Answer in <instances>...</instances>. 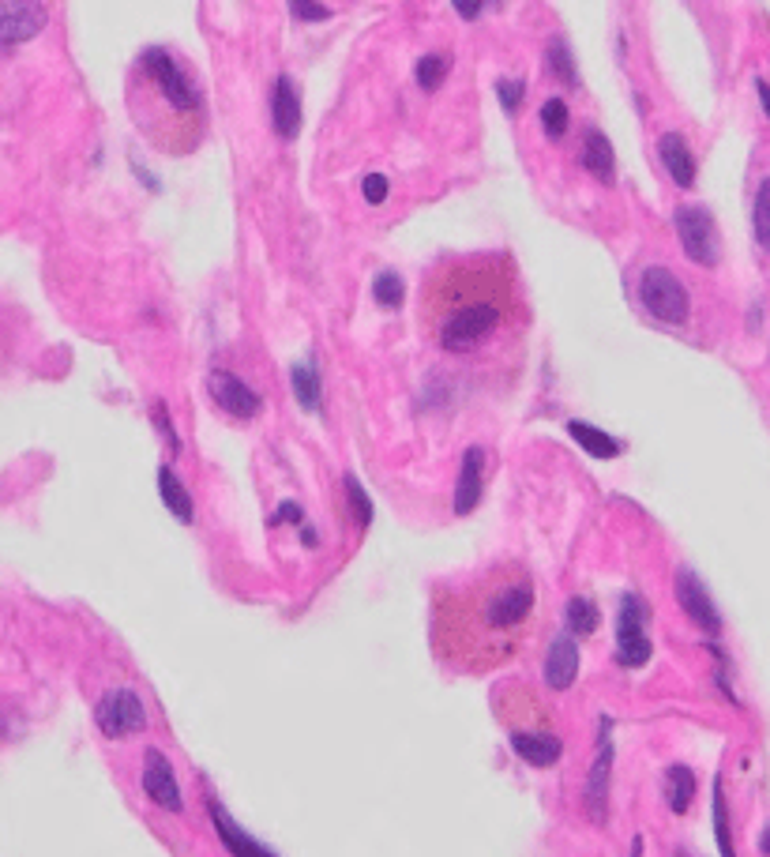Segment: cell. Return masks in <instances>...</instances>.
<instances>
[{
  "instance_id": "1f68e13d",
  "label": "cell",
  "mask_w": 770,
  "mask_h": 857,
  "mask_svg": "<svg viewBox=\"0 0 770 857\" xmlns=\"http://www.w3.org/2000/svg\"><path fill=\"white\" fill-rule=\"evenodd\" d=\"M496 94H500V106L508 113H515L519 110V102H523V83H519V79H500Z\"/></svg>"
},
{
  "instance_id": "8992f818",
  "label": "cell",
  "mask_w": 770,
  "mask_h": 857,
  "mask_svg": "<svg viewBox=\"0 0 770 857\" xmlns=\"http://www.w3.org/2000/svg\"><path fill=\"white\" fill-rule=\"evenodd\" d=\"M94 722L109 741H121L147 726V707L132 688H109L94 707Z\"/></svg>"
},
{
  "instance_id": "8d00e7d4",
  "label": "cell",
  "mask_w": 770,
  "mask_h": 857,
  "mask_svg": "<svg viewBox=\"0 0 770 857\" xmlns=\"http://www.w3.org/2000/svg\"><path fill=\"white\" fill-rule=\"evenodd\" d=\"M759 854L770 857V827H767V831H763V835H759Z\"/></svg>"
},
{
  "instance_id": "5bb4252c",
  "label": "cell",
  "mask_w": 770,
  "mask_h": 857,
  "mask_svg": "<svg viewBox=\"0 0 770 857\" xmlns=\"http://www.w3.org/2000/svg\"><path fill=\"white\" fill-rule=\"evenodd\" d=\"M575 677H579V647L564 632V636L553 639V647L545 655V685L553 688V692H564V688L575 685Z\"/></svg>"
},
{
  "instance_id": "ac0fdd59",
  "label": "cell",
  "mask_w": 770,
  "mask_h": 857,
  "mask_svg": "<svg viewBox=\"0 0 770 857\" xmlns=\"http://www.w3.org/2000/svg\"><path fill=\"white\" fill-rule=\"evenodd\" d=\"M658 155H662L665 170L673 177V185H680V188L695 185V158H692V151H688V140H684L680 132H665L662 140H658Z\"/></svg>"
},
{
  "instance_id": "d590c367",
  "label": "cell",
  "mask_w": 770,
  "mask_h": 857,
  "mask_svg": "<svg viewBox=\"0 0 770 857\" xmlns=\"http://www.w3.org/2000/svg\"><path fill=\"white\" fill-rule=\"evenodd\" d=\"M481 12V4H459V16L462 19H474Z\"/></svg>"
},
{
  "instance_id": "e0dca14e",
  "label": "cell",
  "mask_w": 770,
  "mask_h": 857,
  "mask_svg": "<svg viewBox=\"0 0 770 857\" xmlns=\"http://www.w3.org/2000/svg\"><path fill=\"white\" fill-rule=\"evenodd\" d=\"M481 474H485V452L481 448H466L459 467V485H455V512L470 515L481 500Z\"/></svg>"
},
{
  "instance_id": "5b68a950",
  "label": "cell",
  "mask_w": 770,
  "mask_h": 857,
  "mask_svg": "<svg viewBox=\"0 0 770 857\" xmlns=\"http://www.w3.org/2000/svg\"><path fill=\"white\" fill-rule=\"evenodd\" d=\"M650 655H654V643L647 636V606L639 594H624L620 621H616V662L628 670H639L650 662Z\"/></svg>"
},
{
  "instance_id": "836d02e7",
  "label": "cell",
  "mask_w": 770,
  "mask_h": 857,
  "mask_svg": "<svg viewBox=\"0 0 770 857\" xmlns=\"http://www.w3.org/2000/svg\"><path fill=\"white\" fill-rule=\"evenodd\" d=\"M290 12L297 19H308V23H324L331 16V8H324V4H290Z\"/></svg>"
},
{
  "instance_id": "d4e9b609",
  "label": "cell",
  "mask_w": 770,
  "mask_h": 857,
  "mask_svg": "<svg viewBox=\"0 0 770 857\" xmlns=\"http://www.w3.org/2000/svg\"><path fill=\"white\" fill-rule=\"evenodd\" d=\"M752 226H755V241H759V249H770V177H763L759 188H755Z\"/></svg>"
},
{
  "instance_id": "ba28073f",
  "label": "cell",
  "mask_w": 770,
  "mask_h": 857,
  "mask_svg": "<svg viewBox=\"0 0 770 857\" xmlns=\"http://www.w3.org/2000/svg\"><path fill=\"white\" fill-rule=\"evenodd\" d=\"M673 591H677L680 609L688 613V621H692L695 628H703L707 636H718V632H722V613H718V606L710 602V594H707V587H703V579L695 576L692 568H680L677 583H673Z\"/></svg>"
},
{
  "instance_id": "7a4b0ae2",
  "label": "cell",
  "mask_w": 770,
  "mask_h": 857,
  "mask_svg": "<svg viewBox=\"0 0 770 857\" xmlns=\"http://www.w3.org/2000/svg\"><path fill=\"white\" fill-rule=\"evenodd\" d=\"M534 606L538 587L523 564H496L459 591H444L436 613L440 651L466 670H485L511 658Z\"/></svg>"
},
{
  "instance_id": "7c38bea8",
  "label": "cell",
  "mask_w": 770,
  "mask_h": 857,
  "mask_svg": "<svg viewBox=\"0 0 770 857\" xmlns=\"http://www.w3.org/2000/svg\"><path fill=\"white\" fill-rule=\"evenodd\" d=\"M508 741L515 748V756L530 767H553L564 756V741L545 730H511Z\"/></svg>"
},
{
  "instance_id": "9a60e30c",
  "label": "cell",
  "mask_w": 770,
  "mask_h": 857,
  "mask_svg": "<svg viewBox=\"0 0 770 857\" xmlns=\"http://www.w3.org/2000/svg\"><path fill=\"white\" fill-rule=\"evenodd\" d=\"M211 820H215V831H218V839H222V846H226L233 857H278L275 850H267L263 842L252 839L245 827L237 824L218 801H211Z\"/></svg>"
},
{
  "instance_id": "cb8c5ba5",
  "label": "cell",
  "mask_w": 770,
  "mask_h": 857,
  "mask_svg": "<svg viewBox=\"0 0 770 857\" xmlns=\"http://www.w3.org/2000/svg\"><path fill=\"white\" fill-rule=\"evenodd\" d=\"M293 395H297V403L305 406L308 414H316L320 410V373H316V365L312 361H301V365H293Z\"/></svg>"
},
{
  "instance_id": "4316f807",
  "label": "cell",
  "mask_w": 770,
  "mask_h": 857,
  "mask_svg": "<svg viewBox=\"0 0 770 857\" xmlns=\"http://www.w3.org/2000/svg\"><path fill=\"white\" fill-rule=\"evenodd\" d=\"M714 839H718V854L737 857V850H733V835H729V812H725L722 779H714Z\"/></svg>"
},
{
  "instance_id": "83f0119b",
  "label": "cell",
  "mask_w": 770,
  "mask_h": 857,
  "mask_svg": "<svg viewBox=\"0 0 770 857\" xmlns=\"http://www.w3.org/2000/svg\"><path fill=\"white\" fill-rule=\"evenodd\" d=\"M447 68H451V57H447V53H425V57L417 61L414 76H417V83H421L425 91H436V87L444 83Z\"/></svg>"
},
{
  "instance_id": "3957f363",
  "label": "cell",
  "mask_w": 770,
  "mask_h": 857,
  "mask_svg": "<svg viewBox=\"0 0 770 857\" xmlns=\"http://www.w3.org/2000/svg\"><path fill=\"white\" fill-rule=\"evenodd\" d=\"M128 110L136 128L162 155H192L207 136V102L196 76L170 49L151 46L128 72Z\"/></svg>"
},
{
  "instance_id": "484cf974",
  "label": "cell",
  "mask_w": 770,
  "mask_h": 857,
  "mask_svg": "<svg viewBox=\"0 0 770 857\" xmlns=\"http://www.w3.org/2000/svg\"><path fill=\"white\" fill-rule=\"evenodd\" d=\"M541 128H545V136L549 140H560V136H568V102L564 98H545V106H541Z\"/></svg>"
},
{
  "instance_id": "d6986e66",
  "label": "cell",
  "mask_w": 770,
  "mask_h": 857,
  "mask_svg": "<svg viewBox=\"0 0 770 857\" xmlns=\"http://www.w3.org/2000/svg\"><path fill=\"white\" fill-rule=\"evenodd\" d=\"M665 801H669V809L677 812V816H684V812L692 809V801H695V775H692V767H684V764H673V767H665Z\"/></svg>"
},
{
  "instance_id": "7402d4cb",
  "label": "cell",
  "mask_w": 770,
  "mask_h": 857,
  "mask_svg": "<svg viewBox=\"0 0 770 857\" xmlns=\"http://www.w3.org/2000/svg\"><path fill=\"white\" fill-rule=\"evenodd\" d=\"M564 621H568L571 636H594L601 624L598 602H590L586 594H575L568 606H564Z\"/></svg>"
},
{
  "instance_id": "4fadbf2b",
  "label": "cell",
  "mask_w": 770,
  "mask_h": 857,
  "mask_svg": "<svg viewBox=\"0 0 770 857\" xmlns=\"http://www.w3.org/2000/svg\"><path fill=\"white\" fill-rule=\"evenodd\" d=\"M609 771H613V741H609V726H605L601 752L590 767V779H586V812L598 824H605V812H609Z\"/></svg>"
},
{
  "instance_id": "603a6c76",
  "label": "cell",
  "mask_w": 770,
  "mask_h": 857,
  "mask_svg": "<svg viewBox=\"0 0 770 857\" xmlns=\"http://www.w3.org/2000/svg\"><path fill=\"white\" fill-rule=\"evenodd\" d=\"M158 489H162V500H166V508H170L181 523H192V497H188V489L181 482H177V474H173V467H162L158 470Z\"/></svg>"
},
{
  "instance_id": "4dcf8cb0",
  "label": "cell",
  "mask_w": 770,
  "mask_h": 857,
  "mask_svg": "<svg viewBox=\"0 0 770 857\" xmlns=\"http://www.w3.org/2000/svg\"><path fill=\"white\" fill-rule=\"evenodd\" d=\"M346 497H350V512H354L357 527H369L372 504H369V497H365V489L357 485V478H346Z\"/></svg>"
},
{
  "instance_id": "9c48e42d",
  "label": "cell",
  "mask_w": 770,
  "mask_h": 857,
  "mask_svg": "<svg viewBox=\"0 0 770 857\" xmlns=\"http://www.w3.org/2000/svg\"><path fill=\"white\" fill-rule=\"evenodd\" d=\"M143 794L151 797L162 812H185V797H181L173 764L158 752V748H147V752H143Z\"/></svg>"
},
{
  "instance_id": "e575fe53",
  "label": "cell",
  "mask_w": 770,
  "mask_h": 857,
  "mask_svg": "<svg viewBox=\"0 0 770 857\" xmlns=\"http://www.w3.org/2000/svg\"><path fill=\"white\" fill-rule=\"evenodd\" d=\"M755 91H759V102H763V110H767V117H770V83L759 79V83H755Z\"/></svg>"
},
{
  "instance_id": "44dd1931",
  "label": "cell",
  "mask_w": 770,
  "mask_h": 857,
  "mask_svg": "<svg viewBox=\"0 0 770 857\" xmlns=\"http://www.w3.org/2000/svg\"><path fill=\"white\" fill-rule=\"evenodd\" d=\"M568 433L586 455H598V459H616L620 455V440L594 429V425H586V421H568Z\"/></svg>"
},
{
  "instance_id": "30bf717a",
  "label": "cell",
  "mask_w": 770,
  "mask_h": 857,
  "mask_svg": "<svg viewBox=\"0 0 770 857\" xmlns=\"http://www.w3.org/2000/svg\"><path fill=\"white\" fill-rule=\"evenodd\" d=\"M49 8L34 4V0H16V4H0V53L4 49L27 42L46 27Z\"/></svg>"
},
{
  "instance_id": "d6a6232c",
  "label": "cell",
  "mask_w": 770,
  "mask_h": 857,
  "mask_svg": "<svg viewBox=\"0 0 770 857\" xmlns=\"http://www.w3.org/2000/svg\"><path fill=\"white\" fill-rule=\"evenodd\" d=\"M361 192H365V203H384L387 200V177L384 173H369V177H365V185H361Z\"/></svg>"
},
{
  "instance_id": "f1b7e54d",
  "label": "cell",
  "mask_w": 770,
  "mask_h": 857,
  "mask_svg": "<svg viewBox=\"0 0 770 857\" xmlns=\"http://www.w3.org/2000/svg\"><path fill=\"white\" fill-rule=\"evenodd\" d=\"M372 294H376V301H380L384 309H399L402 297H406V282H402L395 271H380V275H376V286H372Z\"/></svg>"
},
{
  "instance_id": "8fae6325",
  "label": "cell",
  "mask_w": 770,
  "mask_h": 857,
  "mask_svg": "<svg viewBox=\"0 0 770 857\" xmlns=\"http://www.w3.org/2000/svg\"><path fill=\"white\" fill-rule=\"evenodd\" d=\"M207 388L215 395V403L233 414V418H252V414H260V395L248 388L245 380L237 373H226V369H211L207 376Z\"/></svg>"
},
{
  "instance_id": "ffe728a7",
  "label": "cell",
  "mask_w": 770,
  "mask_h": 857,
  "mask_svg": "<svg viewBox=\"0 0 770 857\" xmlns=\"http://www.w3.org/2000/svg\"><path fill=\"white\" fill-rule=\"evenodd\" d=\"M583 166L594 173V177H601L605 185H613V173H616L613 147H609V140H605L601 132H594V128H586V136H583Z\"/></svg>"
},
{
  "instance_id": "f546056e",
  "label": "cell",
  "mask_w": 770,
  "mask_h": 857,
  "mask_svg": "<svg viewBox=\"0 0 770 857\" xmlns=\"http://www.w3.org/2000/svg\"><path fill=\"white\" fill-rule=\"evenodd\" d=\"M549 68H553L560 79H568V83H579V72H575V64L568 57V42L556 34L553 42H549Z\"/></svg>"
},
{
  "instance_id": "277c9868",
  "label": "cell",
  "mask_w": 770,
  "mask_h": 857,
  "mask_svg": "<svg viewBox=\"0 0 770 857\" xmlns=\"http://www.w3.org/2000/svg\"><path fill=\"white\" fill-rule=\"evenodd\" d=\"M639 301H643V309L654 316V320H662V324H688V312H692V301H688V290H684V282L669 271V267L654 264L643 271V279H639Z\"/></svg>"
},
{
  "instance_id": "52a82bcc",
  "label": "cell",
  "mask_w": 770,
  "mask_h": 857,
  "mask_svg": "<svg viewBox=\"0 0 770 857\" xmlns=\"http://www.w3.org/2000/svg\"><path fill=\"white\" fill-rule=\"evenodd\" d=\"M677 237L680 249L688 252V260L699 267H714L718 264V226H714V215L707 207H680L677 211Z\"/></svg>"
},
{
  "instance_id": "2e32d148",
  "label": "cell",
  "mask_w": 770,
  "mask_h": 857,
  "mask_svg": "<svg viewBox=\"0 0 770 857\" xmlns=\"http://www.w3.org/2000/svg\"><path fill=\"white\" fill-rule=\"evenodd\" d=\"M271 125L282 140H293L301 132V94L293 87L290 76L275 79V94H271Z\"/></svg>"
},
{
  "instance_id": "6da1fadb",
  "label": "cell",
  "mask_w": 770,
  "mask_h": 857,
  "mask_svg": "<svg viewBox=\"0 0 770 857\" xmlns=\"http://www.w3.org/2000/svg\"><path fill=\"white\" fill-rule=\"evenodd\" d=\"M523 282L504 252L451 256L432 267L417 297V324L436 350L474 358L526 331Z\"/></svg>"
}]
</instances>
